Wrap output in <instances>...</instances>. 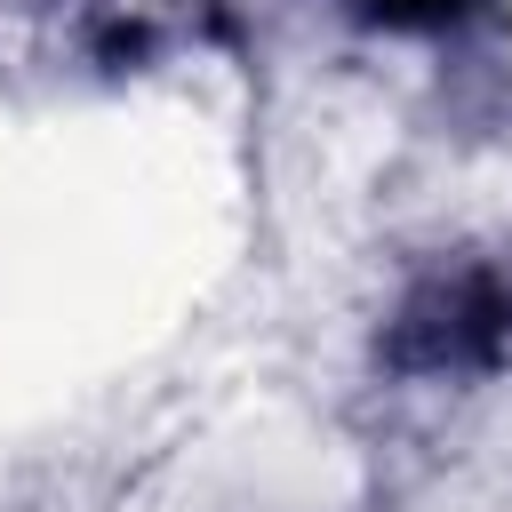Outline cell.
<instances>
[{
  "mask_svg": "<svg viewBox=\"0 0 512 512\" xmlns=\"http://www.w3.org/2000/svg\"><path fill=\"white\" fill-rule=\"evenodd\" d=\"M360 16L384 32H448L472 16V0H360Z\"/></svg>",
  "mask_w": 512,
  "mask_h": 512,
  "instance_id": "7a4b0ae2",
  "label": "cell"
},
{
  "mask_svg": "<svg viewBox=\"0 0 512 512\" xmlns=\"http://www.w3.org/2000/svg\"><path fill=\"white\" fill-rule=\"evenodd\" d=\"M504 288L488 272H456V280H432L408 296V312L392 320V360L416 368V376H456V368H480L496 360L504 344Z\"/></svg>",
  "mask_w": 512,
  "mask_h": 512,
  "instance_id": "6da1fadb",
  "label": "cell"
}]
</instances>
